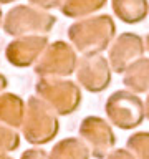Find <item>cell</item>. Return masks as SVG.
<instances>
[{
    "label": "cell",
    "instance_id": "cell-3",
    "mask_svg": "<svg viewBox=\"0 0 149 159\" xmlns=\"http://www.w3.org/2000/svg\"><path fill=\"white\" fill-rule=\"evenodd\" d=\"M35 96L47 103L56 116H68L81 104V88L68 78H38Z\"/></svg>",
    "mask_w": 149,
    "mask_h": 159
},
{
    "label": "cell",
    "instance_id": "cell-9",
    "mask_svg": "<svg viewBox=\"0 0 149 159\" xmlns=\"http://www.w3.org/2000/svg\"><path fill=\"white\" fill-rule=\"evenodd\" d=\"M144 40L138 33L124 32L118 35L108 48V63L114 73H124L129 65L144 57Z\"/></svg>",
    "mask_w": 149,
    "mask_h": 159
},
{
    "label": "cell",
    "instance_id": "cell-22",
    "mask_svg": "<svg viewBox=\"0 0 149 159\" xmlns=\"http://www.w3.org/2000/svg\"><path fill=\"white\" fill-rule=\"evenodd\" d=\"M144 113H146V119H149V93L146 96V101H144Z\"/></svg>",
    "mask_w": 149,
    "mask_h": 159
},
{
    "label": "cell",
    "instance_id": "cell-14",
    "mask_svg": "<svg viewBox=\"0 0 149 159\" xmlns=\"http://www.w3.org/2000/svg\"><path fill=\"white\" fill-rule=\"evenodd\" d=\"M89 151L79 138H65L55 143L48 159H89Z\"/></svg>",
    "mask_w": 149,
    "mask_h": 159
},
{
    "label": "cell",
    "instance_id": "cell-1",
    "mask_svg": "<svg viewBox=\"0 0 149 159\" xmlns=\"http://www.w3.org/2000/svg\"><path fill=\"white\" fill-rule=\"evenodd\" d=\"M116 37L111 15H91L68 27L70 45L81 55H101Z\"/></svg>",
    "mask_w": 149,
    "mask_h": 159
},
{
    "label": "cell",
    "instance_id": "cell-19",
    "mask_svg": "<svg viewBox=\"0 0 149 159\" xmlns=\"http://www.w3.org/2000/svg\"><path fill=\"white\" fill-rule=\"evenodd\" d=\"M20 159H48V152L42 148H30L23 151Z\"/></svg>",
    "mask_w": 149,
    "mask_h": 159
},
{
    "label": "cell",
    "instance_id": "cell-11",
    "mask_svg": "<svg viewBox=\"0 0 149 159\" xmlns=\"http://www.w3.org/2000/svg\"><path fill=\"white\" fill-rule=\"evenodd\" d=\"M25 116V101L12 91L0 93V123L20 129Z\"/></svg>",
    "mask_w": 149,
    "mask_h": 159
},
{
    "label": "cell",
    "instance_id": "cell-23",
    "mask_svg": "<svg viewBox=\"0 0 149 159\" xmlns=\"http://www.w3.org/2000/svg\"><path fill=\"white\" fill-rule=\"evenodd\" d=\"M0 159H13V157L8 156V152H0Z\"/></svg>",
    "mask_w": 149,
    "mask_h": 159
},
{
    "label": "cell",
    "instance_id": "cell-16",
    "mask_svg": "<svg viewBox=\"0 0 149 159\" xmlns=\"http://www.w3.org/2000/svg\"><path fill=\"white\" fill-rule=\"evenodd\" d=\"M126 149L134 159H149V131H136L128 138Z\"/></svg>",
    "mask_w": 149,
    "mask_h": 159
},
{
    "label": "cell",
    "instance_id": "cell-7",
    "mask_svg": "<svg viewBox=\"0 0 149 159\" xmlns=\"http://www.w3.org/2000/svg\"><path fill=\"white\" fill-rule=\"evenodd\" d=\"M79 139L89 151V156L103 159L114 149L116 134L111 124L101 116H86L79 123Z\"/></svg>",
    "mask_w": 149,
    "mask_h": 159
},
{
    "label": "cell",
    "instance_id": "cell-24",
    "mask_svg": "<svg viewBox=\"0 0 149 159\" xmlns=\"http://www.w3.org/2000/svg\"><path fill=\"white\" fill-rule=\"evenodd\" d=\"M144 47H146V50L149 52V33H147V37H146V40H144Z\"/></svg>",
    "mask_w": 149,
    "mask_h": 159
},
{
    "label": "cell",
    "instance_id": "cell-13",
    "mask_svg": "<svg viewBox=\"0 0 149 159\" xmlns=\"http://www.w3.org/2000/svg\"><path fill=\"white\" fill-rule=\"evenodd\" d=\"M111 7L116 18L128 25L141 23L149 13L147 0H111Z\"/></svg>",
    "mask_w": 149,
    "mask_h": 159
},
{
    "label": "cell",
    "instance_id": "cell-6",
    "mask_svg": "<svg viewBox=\"0 0 149 159\" xmlns=\"http://www.w3.org/2000/svg\"><path fill=\"white\" fill-rule=\"evenodd\" d=\"M76 63V50L68 42L56 40L47 45L33 70L40 78H66L74 73Z\"/></svg>",
    "mask_w": 149,
    "mask_h": 159
},
{
    "label": "cell",
    "instance_id": "cell-8",
    "mask_svg": "<svg viewBox=\"0 0 149 159\" xmlns=\"http://www.w3.org/2000/svg\"><path fill=\"white\" fill-rule=\"evenodd\" d=\"M76 81L89 93H101L111 84V66L103 55H83L76 63Z\"/></svg>",
    "mask_w": 149,
    "mask_h": 159
},
{
    "label": "cell",
    "instance_id": "cell-25",
    "mask_svg": "<svg viewBox=\"0 0 149 159\" xmlns=\"http://www.w3.org/2000/svg\"><path fill=\"white\" fill-rule=\"evenodd\" d=\"M12 2H17V0H0V3L5 5V3H12Z\"/></svg>",
    "mask_w": 149,
    "mask_h": 159
},
{
    "label": "cell",
    "instance_id": "cell-2",
    "mask_svg": "<svg viewBox=\"0 0 149 159\" xmlns=\"http://www.w3.org/2000/svg\"><path fill=\"white\" fill-rule=\"evenodd\" d=\"M20 129L27 143L32 146H43L56 138L60 121L53 109L33 94L25 101V116Z\"/></svg>",
    "mask_w": 149,
    "mask_h": 159
},
{
    "label": "cell",
    "instance_id": "cell-17",
    "mask_svg": "<svg viewBox=\"0 0 149 159\" xmlns=\"http://www.w3.org/2000/svg\"><path fill=\"white\" fill-rule=\"evenodd\" d=\"M20 133L0 123V152H12L20 148Z\"/></svg>",
    "mask_w": 149,
    "mask_h": 159
},
{
    "label": "cell",
    "instance_id": "cell-20",
    "mask_svg": "<svg viewBox=\"0 0 149 159\" xmlns=\"http://www.w3.org/2000/svg\"><path fill=\"white\" fill-rule=\"evenodd\" d=\"M104 159H134V157L126 148H119V149H113Z\"/></svg>",
    "mask_w": 149,
    "mask_h": 159
},
{
    "label": "cell",
    "instance_id": "cell-5",
    "mask_svg": "<svg viewBox=\"0 0 149 159\" xmlns=\"http://www.w3.org/2000/svg\"><path fill=\"white\" fill-rule=\"evenodd\" d=\"M104 111L113 126L123 131L136 129L144 119V101L129 89H118L109 94L104 104Z\"/></svg>",
    "mask_w": 149,
    "mask_h": 159
},
{
    "label": "cell",
    "instance_id": "cell-12",
    "mask_svg": "<svg viewBox=\"0 0 149 159\" xmlns=\"http://www.w3.org/2000/svg\"><path fill=\"white\" fill-rule=\"evenodd\" d=\"M123 83L133 93H149V58L141 57L123 73Z\"/></svg>",
    "mask_w": 149,
    "mask_h": 159
},
{
    "label": "cell",
    "instance_id": "cell-21",
    "mask_svg": "<svg viewBox=\"0 0 149 159\" xmlns=\"http://www.w3.org/2000/svg\"><path fill=\"white\" fill-rule=\"evenodd\" d=\"M7 86H8V80H7V76L0 73V93L5 91V89H7Z\"/></svg>",
    "mask_w": 149,
    "mask_h": 159
},
{
    "label": "cell",
    "instance_id": "cell-15",
    "mask_svg": "<svg viewBox=\"0 0 149 159\" xmlns=\"http://www.w3.org/2000/svg\"><path fill=\"white\" fill-rule=\"evenodd\" d=\"M108 0H63L60 12L68 18H86L104 8Z\"/></svg>",
    "mask_w": 149,
    "mask_h": 159
},
{
    "label": "cell",
    "instance_id": "cell-4",
    "mask_svg": "<svg viewBox=\"0 0 149 159\" xmlns=\"http://www.w3.org/2000/svg\"><path fill=\"white\" fill-rule=\"evenodd\" d=\"M56 23V17L33 5H17L3 15L2 28L10 37L48 35Z\"/></svg>",
    "mask_w": 149,
    "mask_h": 159
},
{
    "label": "cell",
    "instance_id": "cell-18",
    "mask_svg": "<svg viewBox=\"0 0 149 159\" xmlns=\"http://www.w3.org/2000/svg\"><path fill=\"white\" fill-rule=\"evenodd\" d=\"M30 5L42 10H52V8H60V5L63 3V0H28Z\"/></svg>",
    "mask_w": 149,
    "mask_h": 159
},
{
    "label": "cell",
    "instance_id": "cell-26",
    "mask_svg": "<svg viewBox=\"0 0 149 159\" xmlns=\"http://www.w3.org/2000/svg\"><path fill=\"white\" fill-rule=\"evenodd\" d=\"M2 22H3V12H2V8H0V27H2Z\"/></svg>",
    "mask_w": 149,
    "mask_h": 159
},
{
    "label": "cell",
    "instance_id": "cell-10",
    "mask_svg": "<svg viewBox=\"0 0 149 159\" xmlns=\"http://www.w3.org/2000/svg\"><path fill=\"white\" fill-rule=\"evenodd\" d=\"M47 35H25L17 37L5 47V58L12 66L28 68L37 63L48 45Z\"/></svg>",
    "mask_w": 149,
    "mask_h": 159
}]
</instances>
